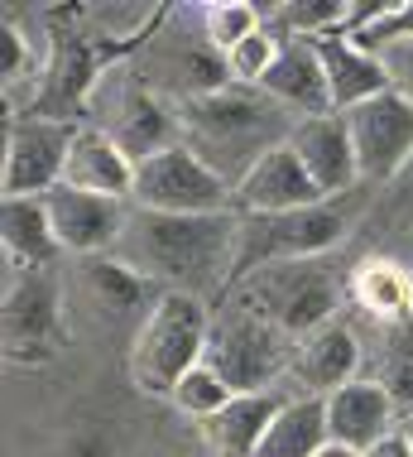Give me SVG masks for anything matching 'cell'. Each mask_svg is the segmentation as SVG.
<instances>
[{"instance_id":"obj_1","label":"cell","mask_w":413,"mask_h":457,"mask_svg":"<svg viewBox=\"0 0 413 457\" xmlns=\"http://www.w3.org/2000/svg\"><path fill=\"white\" fill-rule=\"evenodd\" d=\"M235 237H241V212L169 217V212L130 207L125 237L111 255H120L135 275L164 284V289L221 299V289L231 279V261H235Z\"/></svg>"},{"instance_id":"obj_2","label":"cell","mask_w":413,"mask_h":457,"mask_svg":"<svg viewBox=\"0 0 413 457\" xmlns=\"http://www.w3.org/2000/svg\"><path fill=\"white\" fill-rule=\"evenodd\" d=\"M293 126H298L293 111H284L260 87H241V82H231V87L211 96H197V102H178L183 145L197 150L231 183H241L269 150L289 145Z\"/></svg>"},{"instance_id":"obj_3","label":"cell","mask_w":413,"mask_h":457,"mask_svg":"<svg viewBox=\"0 0 413 457\" xmlns=\"http://www.w3.org/2000/svg\"><path fill=\"white\" fill-rule=\"evenodd\" d=\"M360 212V188L346 197H327L318 207H298V212H250L241 217V237H235V261L221 299L241 279L260 275L284 261H322L351 237V221Z\"/></svg>"},{"instance_id":"obj_4","label":"cell","mask_w":413,"mask_h":457,"mask_svg":"<svg viewBox=\"0 0 413 457\" xmlns=\"http://www.w3.org/2000/svg\"><path fill=\"white\" fill-rule=\"evenodd\" d=\"M207 337H211V303L197 294L164 289V299L145 313L130 342V380L135 390L169 400L173 386L193 366L207 361Z\"/></svg>"},{"instance_id":"obj_5","label":"cell","mask_w":413,"mask_h":457,"mask_svg":"<svg viewBox=\"0 0 413 457\" xmlns=\"http://www.w3.org/2000/svg\"><path fill=\"white\" fill-rule=\"evenodd\" d=\"M342 294H346V279L336 275L332 261L322 255V261H284V265L260 270V275L241 279L227 299H217V303H241L250 313H260L265 323H274L284 337L303 342L318 328L336 323Z\"/></svg>"},{"instance_id":"obj_6","label":"cell","mask_w":413,"mask_h":457,"mask_svg":"<svg viewBox=\"0 0 413 457\" xmlns=\"http://www.w3.org/2000/svg\"><path fill=\"white\" fill-rule=\"evenodd\" d=\"M298 342L284 337L274 323L250 313L241 303H217L211 308V337H207V366L235 395H265L279 380H289Z\"/></svg>"},{"instance_id":"obj_7","label":"cell","mask_w":413,"mask_h":457,"mask_svg":"<svg viewBox=\"0 0 413 457\" xmlns=\"http://www.w3.org/2000/svg\"><path fill=\"white\" fill-rule=\"evenodd\" d=\"M130 207L169 212V217H217V212H235V183L221 179L202 154L178 140L135 164Z\"/></svg>"},{"instance_id":"obj_8","label":"cell","mask_w":413,"mask_h":457,"mask_svg":"<svg viewBox=\"0 0 413 457\" xmlns=\"http://www.w3.org/2000/svg\"><path fill=\"white\" fill-rule=\"evenodd\" d=\"M0 337H5V361L20 366H39L62 347V289L54 270L5 275Z\"/></svg>"},{"instance_id":"obj_9","label":"cell","mask_w":413,"mask_h":457,"mask_svg":"<svg viewBox=\"0 0 413 457\" xmlns=\"http://www.w3.org/2000/svg\"><path fill=\"white\" fill-rule=\"evenodd\" d=\"M78 126L54 116H10L0 154V197H48L62 183Z\"/></svg>"},{"instance_id":"obj_10","label":"cell","mask_w":413,"mask_h":457,"mask_svg":"<svg viewBox=\"0 0 413 457\" xmlns=\"http://www.w3.org/2000/svg\"><path fill=\"white\" fill-rule=\"evenodd\" d=\"M346 126L356 140V159H360V183H394L404 169L413 164V102L404 92H384L370 96L366 106L342 111Z\"/></svg>"},{"instance_id":"obj_11","label":"cell","mask_w":413,"mask_h":457,"mask_svg":"<svg viewBox=\"0 0 413 457\" xmlns=\"http://www.w3.org/2000/svg\"><path fill=\"white\" fill-rule=\"evenodd\" d=\"M44 207H48V221H54L58 251L82 255V261L111 255L125 237V221H130V203L68 188V183H58V188L44 197Z\"/></svg>"},{"instance_id":"obj_12","label":"cell","mask_w":413,"mask_h":457,"mask_svg":"<svg viewBox=\"0 0 413 457\" xmlns=\"http://www.w3.org/2000/svg\"><path fill=\"white\" fill-rule=\"evenodd\" d=\"M102 102L111 111V116L102 120V130L135 159V164L183 140L178 135V106L164 102V96H159L154 87H145V82H120V87L106 92Z\"/></svg>"},{"instance_id":"obj_13","label":"cell","mask_w":413,"mask_h":457,"mask_svg":"<svg viewBox=\"0 0 413 457\" xmlns=\"http://www.w3.org/2000/svg\"><path fill=\"white\" fill-rule=\"evenodd\" d=\"M293 154L303 159V169L312 174V183L322 188V197H346L360 183V159H356V140L346 126L342 111H322V116H303L289 135Z\"/></svg>"},{"instance_id":"obj_14","label":"cell","mask_w":413,"mask_h":457,"mask_svg":"<svg viewBox=\"0 0 413 457\" xmlns=\"http://www.w3.org/2000/svg\"><path fill=\"white\" fill-rule=\"evenodd\" d=\"M318 203H327V197L312 183L303 159L293 154V145L269 150L241 183H235V212L241 217H250V212H298V207H318Z\"/></svg>"},{"instance_id":"obj_15","label":"cell","mask_w":413,"mask_h":457,"mask_svg":"<svg viewBox=\"0 0 413 457\" xmlns=\"http://www.w3.org/2000/svg\"><path fill=\"white\" fill-rule=\"evenodd\" d=\"M360 370V342L346 323H327L312 337L298 342L293 366H289V386L303 395V400H327L342 386H351Z\"/></svg>"},{"instance_id":"obj_16","label":"cell","mask_w":413,"mask_h":457,"mask_svg":"<svg viewBox=\"0 0 413 457\" xmlns=\"http://www.w3.org/2000/svg\"><path fill=\"white\" fill-rule=\"evenodd\" d=\"M394 410L399 404L384 395L380 380H351V386L327 395V434L342 448L370 453L380 438L394 434Z\"/></svg>"},{"instance_id":"obj_17","label":"cell","mask_w":413,"mask_h":457,"mask_svg":"<svg viewBox=\"0 0 413 457\" xmlns=\"http://www.w3.org/2000/svg\"><path fill=\"white\" fill-rule=\"evenodd\" d=\"M260 92L274 96L284 111L303 116H322L332 111V92H327V68H322V54L312 39H284L279 58H274L269 78L260 82Z\"/></svg>"},{"instance_id":"obj_18","label":"cell","mask_w":413,"mask_h":457,"mask_svg":"<svg viewBox=\"0 0 413 457\" xmlns=\"http://www.w3.org/2000/svg\"><path fill=\"white\" fill-rule=\"evenodd\" d=\"M62 183H68V188H82V193H102V197L130 203L135 159L125 154L102 126H78L72 150H68V169H62Z\"/></svg>"},{"instance_id":"obj_19","label":"cell","mask_w":413,"mask_h":457,"mask_svg":"<svg viewBox=\"0 0 413 457\" xmlns=\"http://www.w3.org/2000/svg\"><path fill=\"white\" fill-rule=\"evenodd\" d=\"M318 54H322V68H327L332 111H356V106H366L370 96H384L394 87L384 58L356 48L346 34H327V39H318Z\"/></svg>"},{"instance_id":"obj_20","label":"cell","mask_w":413,"mask_h":457,"mask_svg":"<svg viewBox=\"0 0 413 457\" xmlns=\"http://www.w3.org/2000/svg\"><path fill=\"white\" fill-rule=\"evenodd\" d=\"M0 245H5L10 275L24 270H54L58 241L44 197H0Z\"/></svg>"},{"instance_id":"obj_21","label":"cell","mask_w":413,"mask_h":457,"mask_svg":"<svg viewBox=\"0 0 413 457\" xmlns=\"http://www.w3.org/2000/svg\"><path fill=\"white\" fill-rule=\"evenodd\" d=\"M279 410H284V395H274V390L235 395L227 410L202 419V438H207L211 457H255Z\"/></svg>"},{"instance_id":"obj_22","label":"cell","mask_w":413,"mask_h":457,"mask_svg":"<svg viewBox=\"0 0 413 457\" xmlns=\"http://www.w3.org/2000/svg\"><path fill=\"white\" fill-rule=\"evenodd\" d=\"M346 294H351L360 313H370L384 328H399L413 318V270L399 261H384V255L360 261L351 279H346Z\"/></svg>"},{"instance_id":"obj_23","label":"cell","mask_w":413,"mask_h":457,"mask_svg":"<svg viewBox=\"0 0 413 457\" xmlns=\"http://www.w3.org/2000/svg\"><path fill=\"white\" fill-rule=\"evenodd\" d=\"M82 284L96 299V308H106V313H116V318H130V313H140V308L149 313V308L164 299V294H154L159 284L135 275L120 255H92V261H82Z\"/></svg>"},{"instance_id":"obj_24","label":"cell","mask_w":413,"mask_h":457,"mask_svg":"<svg viewBox=\"0 0 413 457\" xmlns=\"http://www.w3.org/2000/svg\"><path fill=\"white\" fill-rule=\"evenodd\" d=\"M332 443L327 434V400H284V410L274 414L265 443H260L255 457H318Z\"/></svg>"},{"instance_id":"obj_25","label":"cell","mask_w":413,"mask_h":457,"mask_svg":"<svg viewBox=\"0 0 413 457\" xmlns=\"http://www.w3.org/2000/svg\"><path fill=\"white\" fill-rule=\"evenodd\" d=\"M346 39L366 54H390V48L413 39V0H384V5H360L356 24L346 29Z\"/></svg>"},{"instance_id":"obj_26","label":"cell","mask_w":413,"mask_h":457,"mask_svg":"<svg viewBox=\"0 0 413 457\" xmlns=\"http://www.w3.org/2000/svg\"><path fill=\"white\" fill-rule=\"evenodd\" d=\"M375 380L404 414H413V318L399 328H384L380 361H375Z\"/></svg>"},{"instance_id":"obj_27","label":"cell","mask_w":413,"mask_h":457,"mask_svg":"<svg viewBox=\"0 0 413 457\" xmlns=\"http://www.w3.org/2000/svg\"><path fill=\"white\" fill-rule=\"evenodd\" d=\"M197 20H202V39L217 54H231L235 44H245L250 34L265 29V10L250 5V0H211V5L197 10Z\"/></svg>"},{"instance_id":"obj_28","label":"cell","mask_w":413,"mask_h":457,"mask_svg":"<svg viewBox=\"0 0 413 457\" xmlns=\"http://www.w3.org/2000/svg\"><path fill=\"white\" fill-rule=\"evenodd\" d=\"M169 400H173V410H178V414H187V419H197V424H202V419H211L217 410H227V404L235 400V390L202 361V366H193L178 386H173Z\"/></svg>"},{"instance_id":"obj_29","label":"cell","mask_w":413,"mask_h":457,"mask_svg":"<svg viewBox=\"0 0 413 457\" xmlns=\"http://www.w3.org/2000/svg\"><path fill=\"white\" fill-rule=\"evenodd\" d=\"M279 48H284V39H279L274 29H260V34H250L245 44H235L231 54H227L231 82H241V87H260V82L269 78V68H274V58H279Z\"/></svg>"},{"instance_id":"obj_30","label":"cell","mask_w":413,"mask_h":457,"mask_svg":"<svg viewBox=\"0 0 413 457\" xmlns=\"http://www.w3.org/2000/svg\"><path fill=\"white\" fill-rule=\"evenodd\" d=\"M0 44H5V92H10L20 78H34V58H29V48H24V34L10 20H5V29H0Z\"/></svg>"},{"instance_id":"obj_31","label":"cell","mask_w":413,"mask_h":457,"mask_svg":"<svg viewBox=\"0 0 413 457\" xmlns=\"http://www.w3.org/2000/svg\"><path fill=\"white\" fill-rule=\"evenodd\" d=\"M380 58H384V68H390L394 92H404L409 102H413V39L399 44V48H390V54H380Z\"/></svg>"},{"instance_id":"obj_32","label":"cell","mask_w":413,"mask_h":457,"mask_svg":"<svg viewBox=\"0 0 413 457\" xmlns=\"http://www.w3.org/2000/svg\"><path fill=\"white\" fill-rule=\"evenodd\" d=\"M366 457H413V443H409V438L394 428V434H390V438H380V443H375V448H370Z\"/></svg>"},{"instance_id":"obj_33","label":"cell","mask_w":413,"mask_h":457,"mask_svg":"<svg viewBox=\"0 0 413 457\" xmlns=\"http://www.w3.org/2000/svg\"><path fill=\"white\" fill-rule=\"evenodd\" d=\"M318 457H366V453H356V448H342V443H327Z\"/></svg>"},{"instance_id":"obj_34","label":"cell","mask_w":413,"mask_h":457,"mask_svg":"<svg viewBox=\"0 0 413 457\" xmlns=\"http://www.w3.org/2000/svg\"><path fill=\"white\" fill-rule=\"evenodd\" d=\"M399 434H404V438L413 443V414H404V424H399Z\"/></svg>"}]
</instances>
